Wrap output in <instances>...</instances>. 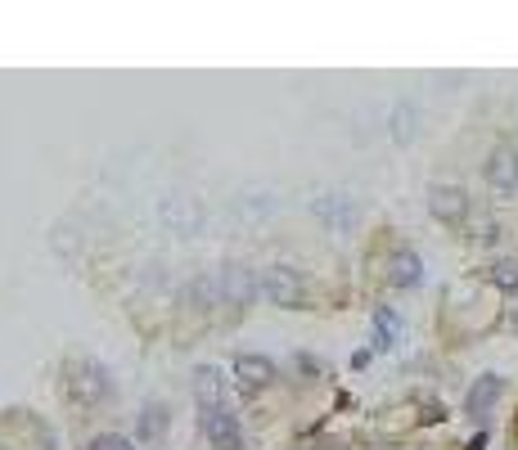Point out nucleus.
<instances>
[{
    "instance_id": "9d476101",
    "label": "nucleus",
    "mask_w": 518,
    "mask_h": 450,
    "mask_svg": "<svg viewBox=\"0 0 518 450\" xmlns=\"http://www.w3.org/2000/svg\"><path fill=\"white\" fill-rule=\"evenodd\" d=\"M374 324H379V347H388V338H392V329H397V320H392L388 311H379V320H374Z\"/></svg>"
},
{
    "instance_id": "6e6552de",
    "label": "nucleus",
    "mask_w": 518,
    "mask_h": 450,
    "mask_svg": "<svg viewBox=\"0 0 518 450\" xmlns=\"http://www.w3.org/2000/svg\"><path fill=\"white\" fill-rule=\"evenodd\" d=\"M491 279H496L500 288H518V261H496V266H491Z\"/></svg>"
},
{
    "instance_id": "7ed1b4c3",
    "label": "nucleus",
    "mask_w": 518,
    "mask_h": 450,
    "mask_svg": "<svg viewBox=\"0 0 518 450\" xmlns=\"http://www.w3.org/2000/svg\"><path fill=\"white\" fill-rule=\"evenodd\" d=\"M428 207H433V216H442V221H464V212H469V198H464V189L455 185H433V194H428Z\"/></svg>"
},
{
    "instance_id": "f257e3e1",
    "label": "nucleus",
    "mask_w": 518,
    "mask_h": 450,
    "mask_svg": "<svg viewBox=\"0 0 518 450\" xmlns=\"http://www.w3.org/2000/svg\"><path fill=\"white\" fill-rule=\"evenodd\" d=\"M203 432L217 450H244V428L226 405H203Z\"/></svg>"
},
{
    "instance_id": "20e7f679",
    "label": "nucleus",
    "mask_w": 518,
    "mask_h": 450,
    "mask_svg": "<svg viewBox=\"0 0 518 450\" xmlns=\"http://www.w3.org/2000/svg\"><path fill=\"white\" fill-rule=\"evenodd\" d=\"M500 387H505V383H500V378H496V374H482V378H478V383H473V387H469V401H464V410H469V414H473V419H487V410H491V405H496Z\"/></svg>"
},
{
    "instance_id": "f03ea898",
    "label": "nucleus",
    "mask_w": 518,
    "mask_h": 450,
    "mask_svg": "<svg viewBox=\"0 0 518 450\" xmlns=\"http://www.w3.org/2000/svg\"><path fill=\"white\" fill-rule=\"evenodd\" d=\"M262 293L271 297V302H280V306H302L307 302V284H302V275L298 270H289V266L262 270Z\"/></svg>"
},
{
    "instance_id": "39448f33",
    "label": "nucleus",
    "mask_w": 518,
    "mask_h": 450,
    "mask_svg": "<svg viewBox=\"0 0 518 450\" xmlns=\"http://www.w3.org/2000/svg\"><path fill=\"white\" fill-rule=\"evenodd\" d=\"M487 180L496 189H518V153L514 149H496V153H491Z\"/></svg>"
},
{
    "instance_id": "1a4fd4ad",
    "label": "nucleus",
    "mask_w": 518,
    "mask_h": 450,
    "mask_svg": "<svg viewBox=\"0 0 518 450\" xmlns=\"http://www.w3.org/2000/svg\"><path fill=\"white\" fill-rule=\"evenodd\" d=\"M91 450H136L127 437H118V432H100V437L91 441Z\"/></svg>"
},
{
    "instance_id": "423d86ee",
    "label": "nucleus",
    "mask_w": 518,
    "mask_h": 450,
    "mask_svg": "<svg viewBox=\"0 0 518 450\" xmlns=\"http://www.w3.org/2000/svg\"><path fill=\"white\" fill-rule=\"evenodd\" d=\"M235 374H239V383H248V387H266L275 378V365L266 356H239Z\"/></svg>"
},
{
    "instance_id": "0eeeda50",
    "label": "nucleus",
    "mask_w": 518,
    "mask_h": 450,
    "mask_svg": "<svg viewBox=\"0 0 518 450\" xmlns=\"http://www.w3.org/2000/svg\"><path fill=\"white\" fill-rule=\"evenodd\" d=\"M419 270H424V266H419L415 252L401 248L397 257H392V266H388V279H392L397 288H410V284H419Z\"/></svg>"
}]
</instances>
